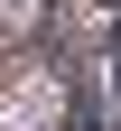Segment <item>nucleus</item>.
I'll return each instance as SVG.
<instances>
[{
  "label": "nucleus",
  "instance_id": "nucleus-1",
  "mask_svg": "<svg viewBox=\"0 0 121 131\" xmlns=\"http://www.w3.org/2000/svg\"><path fill=\"white\" fill-rule=\"evenodd\" d=\"M37 112H47V94H28V103L9 112V122H0V131H37Z\"/></svg>",
  "mask_w": 121,
  "mask_h": 131
}]
</instances>
